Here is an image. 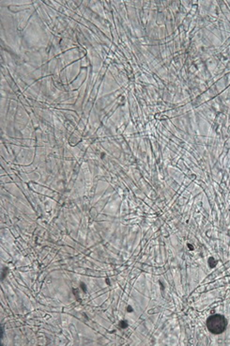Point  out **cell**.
<instances>
[{
  "mask_svg": "<svg viewBox=\"0 0 230 346\" xmlns=\"http://www.w3.org/2000/svg\"><path fill=\"white\" fill-rule=\"evenodd\" d=\"M226 326L227 322L225 318L219 314L211 315L207 320V327L212 334L223 333L226 328Z\"/></svg>",
  "mask_w": 230,
  "mask_h": 346,
  "instance_id": "obj_1",
  "label": "cell"
}]
</instances>
